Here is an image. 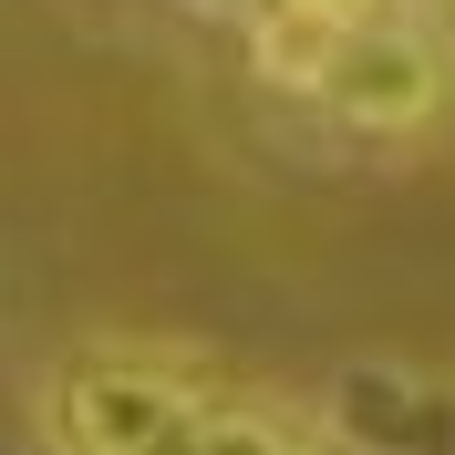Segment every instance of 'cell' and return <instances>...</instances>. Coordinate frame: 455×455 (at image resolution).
<instances>
[{
    "instance_id": "4",
    "label": "cell",
    "mask_w": 455,
    "mask_h": 455,
    "mask_svg": "<svg viewBox=\"0 0 455 455\" xmlns=\"http://www.w3.org/2000/svg\"><path fill=\"white\" fill-rule=\"evenodd\" d=\"M176 455H321L311 435H290L280 414H249V403H197V425L176 435Z\"/></svg>"
},
{
    "instance_id": "3",
    "label": "cell",
    "mask_w": 455,
    "mask_h": 455,
    "mask_svg": "<svg viewBox=\"0 0 455 455\" xmlns=\"http://www.w3.org/2000/svg\"><path fill=\"white\" fill-rule=\"evenodd\" d=\"M321 445L331 455H455V372L414 352H363L321 394Z\"/></svg>"
},
{
    "instance_id": "1",
    "label": "cell",
    "mask_w": 455,
    "mask_h": 455,
    "mask_svg": "<svg viewBox=\"0 0 455 455\" xmlns=\"http://www.w3.org/2000/svg\"><path fill=\"white\" fill-rule=\"evenodd\" d=\"M197 383L145 352H73L52 372V445L62 455H176L197 425Z\"/></svg>"
},
{
    "instance_id": "5",
    "label": "cell",
    "mask_w": 455,
    "mask_h": 455,
    "mask_svg": "<svg viewBox=\"0 0 455 455\" xmlns=\"http://www.w3.org/2000/svg\"><path fill=\"white\" fill-rule=\"evenodd\" d=\"M445 11H455V0H445Z\"/></svg>"
},
{
    "instance_id": "2",
    "label": "cell",
    "mask_w": 455,
    "mask_h": 455,
    "mask_svg": "<svg viewBox=\"0 0 455 455\" xmlns=\"http://www.w3.org/2000/svg\"><path fill=\"white\" fill-rule=\"evenodd\" d=\"M311 104L341 114V124H363V135H414V124H435V104H445V52H435V31L394 21V11L372 0L363 21L331 42Z\"/></svg>"
}]
</instances>
